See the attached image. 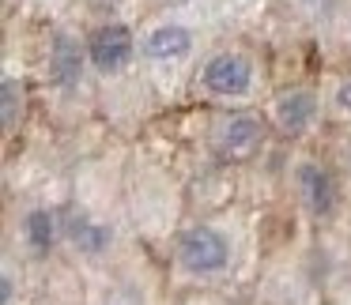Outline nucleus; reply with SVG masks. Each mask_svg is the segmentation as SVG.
Returning a JSON list of instances; mask_svg holds the SVG:
<instances>
[{"mask_svg": "<svg viewBox=\"0 0 351 305\" xmlns=\"http://www.w3.org/2000/svg\"><path fill=\"white\" fill-rule=\"evenodd\" d=\"M16 302V282H12V275L4 271L0 275V305H12Z\"/></svg>", "mask_w": 351, "mask_h": 305, "instance_id": "obj_13", "label": "nucleus"}, {"mask_svg": "<svg viewBox=\"0 0 351 305\" xmlns=\"http://www.w3.org/2000/svg\"><path fill=\"white\" fill-rule=\"evenodd\" d=\"M174 260L182 267V275L189 279H219L234 260V245L212 222H197V226L182 230L174 245Z\"/></svg>", "mask_w": 351, "mask_h": 305, "instance_id": "obj_1", "label": "nucleus"}, {"mask_svg": "<svg viewBox=\"0 0 351 305\" xmlns=\"http://www.w3.org/2000/svg\"><path fill=\"white\" fill-rule=\"evenodd\" d=\"M291 181H295L298 204L306 207V215H313V219H332L336 215L340 185H336L328 166H321L317 159H298L295 170H291Z\"/></svg>", "mask_w": 351, "mask_h": 305, "instance_id": "obj_5", "label": "nucleus"}, {"mask_svg": "<svg viewBox=\"0 0 351 305\" xmlns=\"http://www.w3.org/2000/svg\"><path fill=\"white\" fill-rule=\"evenodd\" d=\"M317 114H321V102L310 87H287V91L276 94L272 102V124L276 132L283 136H306V132L317 124Z\"/></svg>", "mask_w": 351, "mask_h": 305, "instance_id": "obj_6", "label": "nucleus"}, {"mask_svg": "<svg viewBox=\"0 0 351 305\" xmlns=\"http://www.w3.org/2000/svg\"><path fill=\"white\" fill-rule=\"evenodd\" d=\"M265 144V121L250 109H230L212 124V151L227 162H245Z\"/></svg>", "mask_w": 351, "mask_h": 305, "instance_id": "obj_3", "label": "nucleus"}, {"mask_svg": "<svg viewBox=\"0 0 351 305\" xmlns=\"http://www.w3.org/2000/svg\"><path fill=\"white\" fill-rule=\"evenodd\" d=\"M61 222H64V241H69L80 256L95 260V256H106V252L114 249V226L102 222L99 215L84 211V207H72Z\"/></svg>", "mask_w": 351, "mask_h": 305, "instance_id": "obj_8", "label": "nucleus"}, {"mask_svg": "<svg viewBox=\"0 0 351 305\" xmlns=\"http://www.w3.org/2000/svg\"><path fill=\"white\" fill-rule=\"evenodd\" d=\"M257 87V64L242 49H219L197 72V91L215 102H242Z\"/></svg>", "mask_w": 351, "mask_h": 305, "instance_id": "obj_2", "label": "nucleus"}, {"mask_svg": "<svg viewBox=\"0 0 351 305\" xmlns=\"http://www.w3.org/2000/svg\"><path fill=\"white\" fill-rule=\"evenodd\" d=\"M332 109L340 117H351V76H343L332 91Z\"/></svg>", "mask_w": 351, "mask_h": 305, "instance_id": "obj_12", "label": "nucleus"}, {"mask_svg": "<svg viewBox=\"0 0 351 305\" xmlns=\"http://www.w3.org/2000/svg\"><path fill=\"white\" fill-rule=\"evenodd\" d=\"M84 64H87V49H80V42L69 31L53 34V46H49V83L57 91H76L84 83Z\"/></svg>", "mask_w": 351, "mask_h": 305, "instance_id": "obj_9", "label": "nucleus"}, {"mask_svg": "<svg viewBox=\"0 0 351 305\" xmlns=\"http://www.w3.org/2000/svg\"><path fill=\"white\" fill-rule=\"evenodd\" d=\"M136 53H140V42L132 34V27H125V23H102L87 38V64L99 76H121V72H129Z\"/></svg>", "mask_w": 351, "mask_h": 305, "instance_id": "obj_4", "label": "nucleus"}, {"mask_svg": "<svg viewBox=\"0 0 351 305\" xmlns=\"http://www.w3.org/2000/svg\"><path fill=\"white\" fill-rule=\"evenodd\" d=\"M295 4H302L306 12H328L336 4V0H295Z\"/></svg>", "mask_w": 351, "mask_h": 305, "instance_id": "obj_14", "label": "nucleus"}, {"mask_svg": "<svg viewBox=\"0 0 351 305\" xmlns=\"http://www.w3.org/2000/svg\"><path fill=\"white\" fill-rule=\"evenodd\" d=\"M193 53V31L185 23L162 19V23L147 27L140 38V57L152 64H178Z\"/></svg>", "mask_w": 351, "mask_h": 305, "instance_id": "obj_7", "label": "nucleus"}, {"mask_svg": "<svg viewBox=\"0 0 351 305\" xmlns=\"http://www.w3.org/2000/svg\"><path fill=\"white\" fill-rule=\"evenodd\" d=\"M23 114H27V87L23 79L16 76H4L0 79V121H4V129H19L23 124Z\"/></svg>", "mask_w": 351, "mask_h": 305, "instance_id": "obj_11", "label": "nucleus"}, {"mask_svg": "<svg viewBox=\"0 0 351 305\" xmlns=\"http://www.w3.org/2000/svg\"><path fill=\"white\" fill-rule=\"evenodd\" d=\"M19 237L34 256H49L57 249V241L64 237V222L53 207H31L19 222Z\"/></svg>", "mask_w": 351, "mask_h": 305, "instance_id": "obj_10", "label": "nucleus"}]
</instances>
